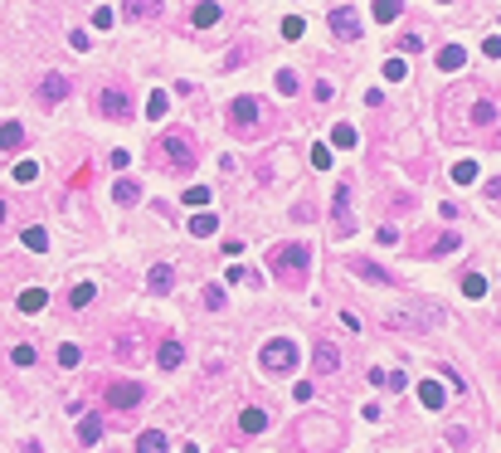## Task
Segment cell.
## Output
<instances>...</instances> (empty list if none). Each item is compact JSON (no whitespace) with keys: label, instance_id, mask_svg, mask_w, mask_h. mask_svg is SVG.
<instances>
[{"label":"cell","instance_id":"cell-38","mask_svg":"<svg viewBox=\"0 0 501 453\" xmlns=\"http://www.w3.org/2000/svg\"><path fill=\"white\" fill-rule=\"evenodd\" d=\"M463 293H467V298H482V293H487L482 273H467V278H463Z\"/></svg>","mask_w":501,"mask_h":453},{"label":"cell","instance_id":"cell-27","mask_svg":"<svg viewBox=\"0 0 501 453\" xmlns=\"http://www.w3.org/2000/svg\"><path fill=\"white\" fill-rule=\"evenodd\" d=\"M331 141H336V146H341V151H351V146H355V141H360V132H355V127H351V122H341V127H336V132H331Z\"/></svg>","mask_w":501,"mask_h":453},{"label":"cell","instance_id":"cell-37","mask_svg":"<svg viewBox=\"0 0 501 453\" xmlns=\"http://www.w3.org/2000/svg\"><path fill=\"white\" fill-rule=\"evenodd\" d=\"M185 205H190V210H195V205H209V186H190V190H185Z\"/></svg>","mask_w":501,"mask_h":453},{"label":"cell","instance_id":"cell-7","mask_svg":"<svg viewBox=\"0 0 501 453\" xmlns=\"http://www.w3.org/2000/svg\"><path fill=\"white\" fill-rule=\"evenodd\" d=\"M98 113H102V117H117V122H127V117H132V108H127V93H122V88H102V93H98Z\"/></svg>","mask_w":501,"mask_h":453},{"label":"cell","instance_id":"cell-44","mask_svg":"<svg viewBox=\"0 0 501 453\" xmlns=\"http://www.w3.org/2000/svg\"><path fill=\"white\" fill-rule=\"evenodd\" d=\"M15 365H34V346H15Z\"/></svg>","mask_w":501,"mask_h":453},{"label":"cell","instance_id":"cell-28","mask_svg":"<svg viewBox=\"0 0 501 453\" xmlns=\"http://www.w3.org/2000/svg\"><path fill=\"white\" fill-rule=\"evenodd\" d=\"M93 298H98V288H93V283H73V298H69V302H73V312H78V307H88Z\"/></svg>","mask_w":501,"mask_h":453},{"label":"cell","instance_id":"cell-4","mask_svg":"<svg viewBox=\"0 0 501 453\" xmlns=\"http://www.w3.org/2000/svg\"><path fill=\"white\" fill-rule=\"evenodd\" d=\"M258 117H263V103H258L253 93H244V98L229 103V127H234V132H253Z\"/></svg>","mask_w":501,"mask_h":453},{"label":"cell","instance_id":"cell-25","mask_svg":"<svg viewBox=\"0 0 501 453\" xmlns=\"http://www.w3.org/2000/svg\"><path fill=\"white\" fill-rule=\"evenodd\" d=\"M370 380H375L380 390H385V385H390V390H404V385H409V375H400V370H370Z\"/></svg>","mask_w":501,"mask_h":453},{"label":"cell","instance_id":"cell-45","mask_svg":"<svg viewBox=\"0 0 501 453\" xmlns=\"http://www.w3.org/2000/svg\"><path fill=\"white\" fill-rule=\"evenodd\" d=\"M59 365H78V346H59Z\"/></svg>","mask_w":501,"mask_h":453},{"label":"cell","instance_id":"cell-46","mask_svg":"<svg viewBox=\"0 0 501 453\" xmlns=\"http://www.w3.org/2000/svg\"><path fill=\"white\" fill-rule=\"evenodd\" d=\"M487 200H501V181H492V186H487Z\"/></svg>","mask_w":501,"mask_h":453},{"label":"cell","instance_id":"cell-29","mask_svg":"<svg viewBox=\"0 0 501 453\" xmlns=\"http://www.w3.org/2000/svg\"><path fill=\"white\" fill-rule=\"evenodd\" d=\"M214 229H219V220H214V215H209V210H200V215H195V220H190V234H214Z\"/></svg>","mask_w":501,"mask_h":453},{"label":"cell","instance_id":"cell-21","mask_svg":"<svg viewBox=\"0 0 501 453\" xmlns=\"http://www.w3.org/2000/svg\"><path fill=\"white\" fill-rule=\"evenodd\" d=\"M166 113H171V93H161V88H151V98H146V117H151V122H161Z\"/></svg>","mask_w":501,"mask_h":453},{"label":"cell","instance_id":"cell-2","mask_svg":"<svg viewBox=\"0 0 501 453\" xmlns=\"http://www.w3.org/2000/svg\"><path fill=\"white\" fill-rule=\"evenodd\" d=\"M161 156H166L176 171H195V161H200V146L190 141V132H166V137H161Z\"/></svg>","mask_w":501,"mask_h":453},{"label":"cell","instance_id":"cell-6","mask_svg":"<svg viewBox=\"0 0 501 453\" xmlns=\"http://www.w3.org/2000/svg\"><path fill=\"white\" fill-rule=\"evenodd\" d=\"M311 365H316V375H336V370H341L336 341H316V346H311Z\"/></svg>","mask_w":501,"mask_h":453},{"label":"cell","instance_id":"cell-32","mask_svg":"<svg viewBox=\"0 0 501 453\" xmlns=\"http://www.w3.org/2000/svg\"><path fill=\"white\" fill-rule=\"evenodd\" d=\"M278 93H283V98L297 93V74H292V69H278Z\"/></svg>","mask_w":501,"mask_h":453},{"label":"cell","instance_id":"cell-23","mask_svg":"<svg viewBox=\"0 0 501 453\" xmlns=\"http://www.w3.org/2000/svg\"><path fill=\"white\" fill-rule=\"evenodd\" d=\"M44 302H49L44 288H24V293H20V312H44Z\"/></svg>","mask_w":501,"mask_h":453},{"label":"cell","instance_id":"cell-19","mask_svg":"<svg viewBox=\"0 0 501 453\" xmlns=\"http://www.w3.org/2000/svg\"><path fill=\"white\" fill-rule=\"evenodd\" d=\"M112 200H117V205H136V200H141V186H136V181H112Z\"/></svg>","mask_w":501,"mask_h":453},{"label":"cell","instance_id":"cell-12","mask_svg":"<svg viewBox=\"0 0 501 453\" xmlns=\"http://www.w3.org/2000/svg\"><path fill=\"white\" fill-rule=\"evenodd\" d=\"M181 361H185V346H181L176 337H166L161 346H156V365H161V370H176Z\"/></svg>","mask_w":501,"mask_h":453},{"label":"cell","instance_id":"cell-40","mask_svg":"<svg viewBox=\"0 0 501 453\" xmlns=\"http://www.w3.org/2000/svg\"><path fill=\"white\" fill-rule=\"evenodd\" d=\"M283 39H302V20H297V15L283 20Z\"/></svg>","mask_w":501,"mask_h":453},{"label":"cell","instance_id":"cell-20","mask_svg":"<svg viewBox=\"0 0 501 453\" xmlns=\"http://www.w3.org/2000/svg\"><path fill=\"white\" fill-rule=\"evenodd\" d=\"M20 146H24V127L20 122H5L0 127V151H20Z\"/></svg>","mask_w":501,"mask_h":453},{"label":"cell","instance_id":"cell-14","mask_svg":"<svg viewBox=\"0 0 501 453\" xmlns=\"http://www.w3.org/2000/svg\"><path fill=\"white\" fill-rule=\"evenodd\" d=\"M161 15V0H127L122 5V20H156Z\"/></svg>","mask_w":501,"mask_h":453},{"label":"cell","instance_id":"cell-43","mask_svg":"<svg viewBox=\"0 0 501 453\" xmlns=\"http://www.w3.org/2000/svg\"><path fill=\"white\" fill-rule=\"evenodd\" d=\"M93 25H98V29H112V25H117V15H112V10H107V5H102L98 15H93Z\"/></svg>","mask_w":501,"mask_h":453},{"label":"cell","instance_id":"cell-34","mask_svg":"<svg viewBox=\"0 0 501 453\" xmlns=\"http://www.w3.org/2000/svg\"><path fill=\"white\" fill-rule=\"evenodd\" d=\"M24 249L44 253V249H49V234H44V229H24Z\"/></svg>","mask_w":501,"mask_h":453},{"label":"cell","instance_id":"cell-47","mask_svg":"<svg viewBox=\"0 0 501 453\" xmlns=\"http://www.w3.org/2000/svg\"><path fill=\"white\" fill-rule=\"evenodd\" d=\"M5 215H10V210H5V200H0V225H5Z\"/></svg>","mask_w":501,"mask_h":453},{"label":"cell","instance_id":"cell-35","mask_svg":"<svg viewBox=\"0 0 501 453\" xmlns=\"http://www.w3.org/2000/svg\"><path fill=\"white\" fill-rule=\"evenodd\" d=\"M458 244H463V239H458V234H443V239H438V244H433V249H428V258H443V253H453V249H458Z\"/></svg>","mask_w":501,"mask_h":453},{"label":"cell","instance_id":"cell-22","mask_svg":"<svg viewBox=\"0 0 501 453\" xmlns=\"http://www.w3.org/2000/svg\"><path fill=\"white\" fill-rule=\"evenodd\" d=\"M78 439H83V444H98L102 439V414H83V419H78Z\"/></svg>","mask_w":501,"mask_h":453},{"label":"cell","instance_id":"cell-10","mask_svg":"<svg viewBox=\"0 0 501 453\" xmlns=\"http://www.w3.org/2000/svg\"><path fill=\"white\" fill-rule=\"evenodd\" d=\"M219 20H224V5L219 0H195V10H190V25L195 29H214Z\"/></svg>","mask_w":501,"mask_h":453},{"label":"cell","instance_id":"cell-33","mask_svg":"<svg viewBox=\"0 0 501 453\" xmlns=\"http://www.w3.org/2000/svg\"><path fill=\"white\" fill-rule=\"evenodd\" d=\"M453 181H458V186L477 181V161H458V166H453Z\"/></svg>","mask_w":501,"mask_h":453},{"label":"cell","instance_id":"cell-17","mask_svg":"<svg viewBox=\"0 0 501 453\" xmlns=\"http://www.w3.org/2000/svg\"><path fill=\"white\" fill-rule=\"evenodd\" d=\"M443 400H448V390H443L438 380H423V385H418V405H423V410H443Z\"/></svg>","mask_w":501,"mask_h":453},{"label":"cell","instance_id":"cell-11","mask_svg":"<svg viewBox=\"0 0 501 453\" xmlns=\"http://www.w3.org/2000/svg\"><path fill=\"white\" fill-rule=\"evenodd\" d=\"M331 29H336V39H360V20H355V10H331Z\"/></svg>","mask_w":501,"mask_h":453},{"label":"cell","instance_id":"cell-39","mask_svg":"<svg viewBox=\"0 0 501 453\" xmlns=\"http://www.w3.org/2000/svg\"><path fill=\"white\" fill-rule=\"evenodd\" d=\"M404 74H409L404 59H385V78H390V83H404Z\"/></svg>","mask_w":501,"mask_h":453},{"label":"cell","instance_id":"cell-1","mask_svg":"<svg viewBox=\"0 0 501 453\" xmlns=\"http://www.w3.org/2000/svg\"><path fill=\"white\" fill-rule=\"evenodd\" d=\"M268 268H273V278H283V283L297 288L302 278H306V268H311V249L306 244H278L268 253Z\"/></svg>","mask_w":501,"mask_h":453},{"label":"cell","instance_id":"cell-8","mask_svg":"<svg viewBox=\"0 0 501 453\" xmlns=\"http://www.w3.org/2000/svg\"><path fill=\"white\" fill-rule=\"evenodd\" d=\"M331 220H336V234L355 229V220H351V186H346V181L336 186V200H331Z\"/></svg>","mask_w":501,"mask_h":453},{"label":"cell","instance_id":"cell-48","mask_svg":"<svg viewBox=\"0 0 501 453\" xmlns=\"http://www.w3.org/2000/svg\"><path fill=\"white\" fill-rule=\"evenodd\" d=\"M185 453H200V449H195V444H190V449H185Z\"/></svg>","mask_w":501,"mask_h":453},{"label":"cell","instance_id":"cell-30","mask_svg":"<svg viewBox=\"0 0 501 453\" xmlns=\"http://www.w3.org/2000/svg\"><path fill=\"white\" fill-rule=\"evenodd\" d=\"M15 181H20V186H34V181H39V161H20V166H15Z\"/></svg>","mask_w":501,"mask_h":453},{"label":"cell","instance_id":"cell-26","mask_svg":"<svg viewBox=\"0 0 501 453\" xmlns=\"http://www.w3.org/2000/svg\"><path fill=\"white\" fill-rule=\"evenodd\" d=\"M404 15V0H375V20L380 25H390V20H400Z\"/></svg>","mask_w":501,"mask_h":453},{"label":"cell","instance_id":"cell-15","mask_svg":"<svg viewBox=\"0 0 501 453\" xmlns=\"http://www.w3.org/2000/svg\"><path fill=\"white\" fill-rule=\"evenodd\" d=\"M463 64H467V49H463V44H448V49H438V69H443V74H458Z\"/></svg>","mask_w":501,"mask_h":453},{"label":"cell","instance_id":"cell-36","mask_svg":"<svg viewBox=\"0 0 501 453\" xmlns=\"http://www.w3.org/2000/svg\"><path fill=\"white\" fill-rule=\"evenodd\" d=\"M200 298H204V307H209V312H219V307H224V288H219V283H209Z\"/></svg>","mask_w":501,"mask_h":453},{"label":"cell","instance_id":"cell-9","mask_svg":"<svg viewBox=\"0 0 501 453\" xmlns=\"http://www.w3.org/2000/svg\"><path fill=\"white\" fill-rule=\"evenodd\" d=\"M69 88H73V83H69L64 74H44V78H39V103H49V108H54V103H64V98H69Z\"/></svg>","mask_w":501,"mask_h":453},{"label":"cell","instance_id":"cell-16","mask_svg":"<svg viewBox=\"0 0 501 453\" xmlns=\"http://www.w3.org/2000/svg\"><path fill=\"white\" fill-rule=\"evenodd\" d=\"M351 268H355L360 278H370V283H385V288L395 283V278H390V268H380V263H370V258H351Z\"/></svg>","mask_w":501,"mask_h":453},{"label":"cell","instance_id":"cell-18","mask_svg":"<svg viewBox=\"0 0 501 453\" xmlns=\"http://www.w3.org/2000/svg\"><path fill=\"white\" fill-rule=\"evenodd\" d=\"M239 429H244V434H263V429H268V410L248 405V410L239 414Z\"/></svg>","mask_w":501,"mask_h":453},{"label":"cell","instance_id":"cell-3","mask_svg":"<svg viewBox=\"0 0 501 453\" xmlns=\"http://www.w3.org/2000/svg\"><path fill=\"white\" fill-rule=\"evenodd\" d=\"M258 365H263L268 375H288V370H297V346H292L288 337L268 341V346H263V356H258Z\"/></svg>","mask_w":501,"mask_h":453},{"label":"cell","instance_id":"cell-24","mask_svg":"<svg viewBox=\"0 0 501 453\" xmlns=\"http://www.w3.org/2000/svg\"><path fill=\"white\" fill-rule=\"evenodd\" d=\"M136 453H166V434H161V429H146V434L136 439Z\"/></svg>","mask_w":501,"mask_h":453},{"label":"cell","instance_id":"cell-13","mask_svg":"<svg viewBox=\"0 0 501 453\" xmlns=\"http://www.w3.org/2000/svg\"><path fill=\"white\" fill-rule=\"evenodd\" d=\"M171 283H176V268H171V263H156V268L146 273V288H151L156 298H166V293H171Z\"/></svg>","mask_w":501,"mask_h":453},{"label":"cell","instance_id":"cell-31","mask_svg":"<svg viewBox=\"0 0 501 453\" xmlns=\"http://www.w3.org/2000/svg\"><path fill=\"white\" fill-rule=\"evenodd\" d=\"M472 122H477V127H492V122H497V103H477V108H472Z\"/></svg>","mask_w":501,"mask_h":453},{"label":"cell","instance_id":"cell-42","mask_svg":"<svg viewBox=\"0 0 501 453\" xmlns=\"http://www.w3.org/2000/svg\"><path fill=\"white\" fill-rule=\"evenodd\" d=\"M311 166L326 171V166H331V151H326V146H311Z\"/></svg>","mask_w":501,"mask_h":453},{"label":"cell","instance_id":"cell-5","mask_svg":"<svg viewBox=\"0 0 501 453\" xmlns=\"http://www.w3.org/2000/svg\"><path fill=\"white\" fill-rule=\"evenodd\" d=\"M141 400H146V385L141 380H112L107 385V405L112 410H136Z\"/></svg>","mask_w":501,"mask_h":453},{"label":"cell","instance_id":"cell-41","mask_svg":"<svg viewBox=\"0 0 501 453\" xmlns=\"http://www.w3.org/2000/svg\"><path fill=\"white\" fill-rule=\"evenodd\" d=\"M482 54H487V59H501V34H487V39H482Z\"/></svg>","mask_w":501,"mask_h":453}]
</instances>
